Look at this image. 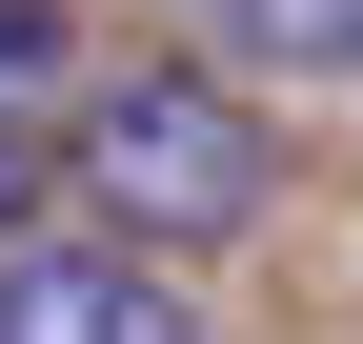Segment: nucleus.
<instances>
[{
    "label": "nucleus",
    "mask_w": 363,
    "mask_h": 344,
    "mask_svg": "<svg viewBox=\"0 0 363 344\" xmlns=\"http://www.w3.org/2000/svg\"><path fill=\"white\" fill-rule=\"evenodd\" d=\"M81 81V0H0V122H61Z\"/></svg>",
    "instance_id": "4"
},
{
    "label": "nucleus",
    "mask_w": 363,
    "mask_h": 344,
    "mask_svg": "<svg viewBox=\"0 0 363 344\" xmlns=\"http://www.w3.org/2000/svg\"><path fill=\"white\" fill-rule=\"evenodd\" d=\"M61 203H81L101 243H142V264H222V243L283 223V122H262L202 41L81 61V81H61Z\"/></svg>",
    "instance_id": "1"
},
{
    "label": "nucleus",
    "mask_w": 363,
    "mask_h": 344,
    "mask_svg": "<svg viewBox=\"0 0 363 344\" xmlns=\"http://www.w3.org/2000/svg\"><path fill=\"white\" fill-rule=\"evenodd\" d=\"M0 344H222L202 324V284L142 264V243H0Z\"/></svg>",
    "instance_id": "2"
},
{
    "label": "nucleus",
    "mask_w": 363,
    "mask_h": 344,
    "mask_svg": "<svg viewBox=\"0 0 363 344\" xmlns=\"http://www.w3.org/2000/svg\"><path fill=\"white\" fill-rule=\"evenodd\" d=\"M61 223V122H0V243Z\"/></svg>",
    "instance_id": "5"
},
{
    "label": "nucleus",
    "mask_w": 363,
    "mask_h": 344,
    "mask_svg": "<svg viewBox=\"0 0 363 344\" xmlns=\"http://www.w3.org/2000/svg\"><path fill=\"white\" fill-rule=\"evenodd\" d=\"M343 61H363V41H343Z\"/></svg>",
    "instance_id": "6"
},
{
    "label": "nucleus",
    "mask_w": 363,
    "mask_h": 344,
    "mask_svg": "<svg viewBox=\"0 0 363 344\" xmlns=\"http://www.w3.org/2000/svg\"><path fill=\"white\" fill-rule=\"evenodd\" d=\"M363 41V0H202V61L222 81H323Z\"/></svg>",
    "instance_id": "3"
}]
</instances>
